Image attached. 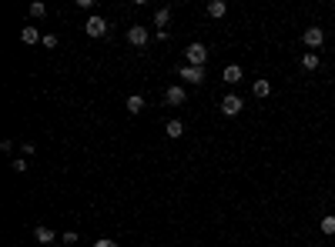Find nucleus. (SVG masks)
Returning <instances> with one entry per match:
<instances>
[{
	"label": "nucleus",
	"instance_id": "obj_1",
	"mask_svg": "<svg viewBox=\"0 0 335 247\" xmlns=\"http://www.w3.org/2000/svg\"><path fill=\"white\" fill-rule=\"evenodd\" d=\"M184 64L205 67V64H208V47H205V44H198V40H194V44H188V47H184Z\"/></svg>",
	"mask_w": 335,
	"mask_h": 247
},
{
	"label": "nucleus",
	"instance_id": "obj_2",
	"mask_svg": "<svg viewBox=\"0 0 335 247\" xmlns=\"http://www.w3.org/2000/svg\"><path fill=\"white\" fill-rule=\"evenodd\" d=\"M178 74H181V80H188V84H205V77H208V70L205 67H191V64H178Z\"/></svg>",
	"mask_w": 335,
	"mask_h": 247
},
{
	"label": "nucleus",
	"instance_id": "obj_3",
	"mask_svg": "<svg viewBox=\"0 0 335 247\" xmlns=\"http://www.w3.org/2000/svg\"><path fill=\"white\" fill-rule=\"evenodd\" d=\"M302 40H305V47H309L312 54H315V50H319L322 44H325V30H322V27H305Z\"/></svg>",
	"mask_w": 335,
	"mask_h": 247
},
{
	"label": "nucleus",
	"instance_id": "obj_4",
	"mask_svg": "<svg viewBox=\"0 0 335 247\" xmlns=\"http://www.w3.org/2000/svg\"><path fill=\"white\" fill-rule=\"evenodd\" d=\"M148 40H151L148 27H141V24H131L128 27V44H131V47H148Z\"/></svg>",
	"mask_w": 335,
	"mask_h": 247
},
{
	"label": "nucleus",
	"instance_id": "obj_5",
	"mask_svg": "<svg viewBox=\"0 0 335 247\" xmlns=\"http://www.w3.org/2000/svg\"><path fill=\"white\" fill-rule=\"evenodd\" d=\"M241 107H245V100H241L238 94H228V97L221 100V114H225V117H238Z\"/></svg>",
	"mask_w": 335,
	"mask_h": 247
},
{
	"label": "nucleus",
	"instance_id": "obj_6",
	"mask_svg": "<svg viewBox=\"0 0 335 247\" xmlns=\"http://www.w3.org/2000/svg\"><path fill=\"white\" fill-rule=\"evenodd\" d=\"M84 33H88V37H104V33H107V20H104V17H88V24H84Z\"/></svg>",
	"mask_w": 335,
	"mask_h": 247
},
{
	"label": "nucleus",
	"instance_id": "obj_7",
	"mask_svg": "<svg viewBox=\"0 0 335 247\" xmlns=\"http://www.w3.org/2000/svg\"><path fill=\"white\" fill-rule=\"evenodd\" d=\"M164 100H168L171 107H181L184 100H188V90H184V87H178V84H175V87H168V90H164Z\"/></svg>",
	"mask_w": 335,
	"mask_h": 247
},
{
	"label": "nucleus",
	"instance_id": "obj_8",
	"mask_svg": "<svg viewBox=\"0 0 335 247\" xmlns=\"http://www.w3.org/2000/svg\"><path fill=\"white\" fill-rule=\"evenodd\" d=\"M20 40H24L27 47H34V44H44V33H40L37 27H24V30H20Z\"/></svg>",
	"mask_w": 335,
	"mask_h": 247
},
{
	"label": "nucleus",
	"instance_id": "obj_9",
	"mask_svg": "<svg viewBox=\"0 0 335 247\" xmlns=\"http://www.w3.org/2000/svg\"><path fill=\"white\" fill-rule=\"evenodd\" d=\"M34 237H37V244H44V247H50L57 240V234L50 231V227H34Z\"/></svg>",
	"mask_w": 335,
	"mask_h": 247
},
{
	"label": "nucleus",
	"instance_id": "obj_10",
	"mask_svg": "<svg viewBox=\"0 0 335 247\" xmlns=\"http://www.w3.org/2000/svg\"><path fill=\"white\" fill-rule=\"evenodd\" d=\"M164 134L168 137H171V140H181V134H184V124H181V120H168V124H164Z\"/></svg>",
	"mask_w": 335,
	"mask_h": 247
},
{
	"label": "nucleus",
	"instance_id": "obj_11",
	"mask_svg": "<svg viewBox=\"0 0 335 247\" xmlns=\"http://www.w3.org/2000/svg\"><path fill=\"white\" fill-rule=\"evenodd\" d=\"M225 14H228V7H225V0H211V4H208V17H215V20H221Z\"/></svg>",
	"mask_w": 335,
	"mask_h": 247
},
{
	"label": "nucleus",
	"instance_id": "obj_12",
	"mask_svg": "<svg viewBox=\"0 0 335 247\" xmlns=\"http://www.w3.org/2000/svg\"><path fill=\"white\" fill-rule=\"evenodd\" d=\"M221 77H225V84H238V80H241V67L238 64H228Z\"/></svg>",
	"mask_w": 335,
	"mask_h": 247
},
{
	"label": "nucleus",
	"instance_id": "obj_13",
	"mask_svg": "<svg viewBox=\"0 0 335 247\" xmlns=\"http://www.w3.org/2000/svg\"><path fill=\"white\" fill-rule=\"evenodd\" d=\"M252 94L262 100V97H268V94H271V84H268V80H255V84H252Z\"/></svg>",
	"mask_w": 335,
	"mask_h": 247
},
{
	"label": "nucleus",
	"instance_id": "obj_14",
	"mask_svg": "<svg viewBox=\"0 0 335 247\" xmlns=\"http://www.w3.org/2000/svg\"><path fill=\"white\" fill-rule=\"evenodd\" d=\"M144 111V97L141 94H131L128 97V114H141Z\"/></svg>",
	"mask_w": 335,
	"mask_h": 247
},
{
	"label": "nucleus",
	"instance_id": "obj_15",
	"mask_svg": "<svg viewBox=\"0 0 335 247\" xmlns=\"http://www.w3.org/2000/svg\"><path fill=\"white\" fill-rule=\"evenodd\" d=\"M319 54H302V70H319Z\"/></svg>",
	"mask_w": 335,
	"mask_h": 247
},
{
	"label": "nucleus",
	"instance_id": "obj_16",
	"mask_svg": "<svg viewBox=\"0 0 335 247\" xmlns=\"http://www.w3.org/2000/svg\"><path fill=\"white\" fill-rule=\"evenodd\" d=\"M168 20H171V7H161L154 14V27H168Z\"/></svg>",
	"mask_w": 335,
	"mask_h": 247
},
{
	"label": "nucleus",
	"instance_id": "obj_17",
	"mask_svg": "<svg viewBox=\"0 0 335 247\" xmlns=\"http://www.w3.org/2000/svg\"><path fill=\"white\" fill-rule=\"evenodd\" d=\"M319 227H322V234H328V237H332V234H335V214L322 217V224H319Z\"/></svg>",
	"mask_w": 335,
	"mask_h": 247
},
{
	"label": "nucleus",
	"instance_id": "obj_18",
	"mask_svg": "<svg viewBox=\"0 0 335 247\" xmlns=\"http://www.w3.org/2000/svg\"><path fill=\"white\" fill-rule=\"evenodd\" d=\"M31 17H47V7L44 4H31Z\"/></svg>",
	"mask_w": 335,
	"mask_h": 247
},
{
	"label": "nucleus",
	"instance_id": "obj_19",
	"mask_svg": "<svg viewBox=\"0 0 335 247\" xmlns=\"http://www.w3.org/2000/svg\"><path fill=\"white\" fill-rule=\"evenodd\" d=\"M10 167H14L17 174H24V170H27V160H20V157H17V160H10Z\"/></svg>",
	"mask_w": 335,
	"mask_h": 247
},
{
	"label": "nucleus",
	"instance_id": "obj_20",
	"mask_svg": "<svg viewBox=\"0 0 335 247\" xmlns=\"http://www.w3.org/2000/svg\"><path fill=\"white\" fill-rule=\"evenodd\" d=\"M44 47H47V50L57 47V37H54V33H44Z\"/></svg>",
	"mask_w": 335,
	"mask_h": 247
},
{
	"label": "nucleus",
	"instance_id": "obj_21",
	"mask_svg": "<svg viewBox=\"0 0 335 247\" xmlns=\"http://www.w3.org/2000/svg\"><path fill=\"white\" fill-rule=\"evenodd\" d=\"M94 247H121L118 240H107V237H101V240H94Z\"/></svg>",
	"mask_w": 335,
	"mask_h": 247
},
{
	"label": "nucleus",
	"instance_id": "obj_22",
	"mask_svg": "<svg viewBox=\"0 0 335 247\" xmlns=\"http://www.w3.org/2000/svg\"><path fill=\"white\" fill-rule=\"evenodd\" d=\"M61 240H64V244H77V234H74V231H67V234H64Z\"/></svg>",
	"mask_w": 335,
	"mask_h": 247
}]
</instances>
